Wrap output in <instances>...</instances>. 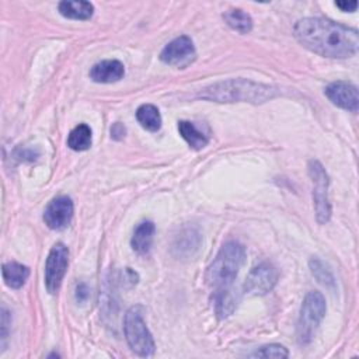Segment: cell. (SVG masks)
<instances>
[{
    "label": "cell",
    "mask_w": 359,
    "mask_h": 359,
    "mask_svg": "<svg viewBox=\"0 0 359 359\" xmlns=\"http://www.w3.org/2000/svg\"><path fill=\"white\" fill-rule=\"evenodd\" d=\"M224 21L227 22V25L230 28H233L234 31L240 32V34H247L251 31L252 28V18L248 13L240 10V8H231L227 10L223 14Z\"/></svg>",
    "instance_id": "ffe728a7"
},
{
    "label": "cell",
    "mask_w": 359,
    "mask_h": 359,
    "mask_svg": "<svg viewBox=\"0 0 359 359\" xmlns=\"http://www.w3.org/2000/svg\"><path fill=\"white\" fill-rule=\"evenodd\" d=\"M137 122L150 132H157L161 128V115L153 104H143L136 111Z\"/></svg>",
    "instance_id": "e0dca14e"
},
{
    "label": "cell",
    "mask_w": 359,
    "mask_h": 359,
    "mask_svg": "<svg viewBox=\"0 0 359 359\" xmlns=\"http://www.w3.org/2000/svg\"><path fill=\"white\" fill-rule=\"evenodd\" d=\"M324 94L334 105L351 112L358 111L359 97L356 86L346 81H334L325 87Z\"/></svg>",
    "instance_id": "8fae6325"
},
{
    "label": "cell",
    "mask_w": 359,
    "mask_h": 359,
    "mask_svg": "<svg viewBox=\"0 0 359 359\" xmlns=\"http://www.w3.org/2000/svg\"><path fill=\"white\" fill-rule=\"evenodd\" d=\"M73 202L69 196H57L52 199L43 212V222L52 230H63L73 217Z\"/></svg>",
    "instance_id": "30bf717a"
},
{
    "label": "cell",
    "mask_w": 359,
    "mask_h": 359,
    "mask_svg": "<svg viewBox=\"0 0 359 359\" xmlns=\"http://www.w3.org/2000/svg\"><path fill=\"white\" fill-rule=\"evenodd\" d=\"M309 175L313 181V202L316 217L320 224H325L331 217V205L328 199V174L317 160L309 161Z\"/></svg>",
    "instance_id": "8992f818"
},
{
    "label": "cell",
    "mask_w": 359,
    "mask_h": 359,
    "mask_svg": "<svg viewBox=\"0 0 359 359\" xmlns=\"http://www.w3.org/2000/svg\"><path fill=\"white\" fill-rule=\"evenodd\" d=\"M276 94L278 90L275 87L245 79H230L203 88L199 91L198 97L216 102L245 101L259 104L273 98Z\"/></svg>",
    "instance_id": "7a4b0ae2"
},
{
    "label": "cell",
    "mask_w": 359,
    "mask_h": 359,
    "mask_svg": "<svg viewBox=\"0 0 359 359\" xmlns=\"http://www.w3.org/2000/svg\"><path fill=\"white\" fill-rule=\"evenodd\" d=\"M125 74L123 65L116 59L101 60L90 70V79L95 83H115Z\"/></svg>",
    "instance_id": "7c38bea8"
},
{
    "label": "cell",
    "mask_w": 359,
    "mask_h": 359,
    "mask_svg": "<svg viewBox=\"0 0 359 359\" xmlns=\"http://www.w3.org/2000/svg\"><path fill=\"white\" fill-rule=\"evenodd\" d=\"M178 130L180 135L184 137V140L189 144V147L195 150H201L208 144V137L196 129V126L189 121H180L178 122Z\"/></svg>",
    "instance_id": "d6986e66"
},
{
    "label": "cell",
    "mask_w": 359,
    "mask_h": 359,
    "mask_svg": "<svg viewBox=\"0 0 359 359\" xmlns=\"http://www.w3.org/2000/svg\"><path fill=\"white\" fill-rule=\"evenodd\" d=\"M154 231H156V226L153 222L146 220V222L139 223L133 231L132 238H130V245H132L133 251H136L137 254H142V255L147 254L153 244Z\"/></svg>",
    "instance_id": "5bb4252c"
},
{
    "label": "cell",
    "mask_w": 359,
    "mask_h": 359,
    "mask_svg": "<svg viewBox=\"0 0 359 359\" xmlns=\"http://www.w3.org/2000/svg\"><path fill=\"white\" fill-rule=\"evenodd\" d=\"M11 323L10 318V313L7 311V309L3 306L1 307V352L6 349V339L8 335V324Z\"/></svg>",
    "instance_id": "603a6c76"
},
{
    "label": "cell",
    "mask_w": 359,
    "mask_h": 359,
    "mask_svg": "<svg viewBox=\"0 0 359 359\" xmlns=\"http://www.w3.org/2000/svg\"><path fill=\"white\" fill-rule=\"evenodd\" d=\"M279 278L278 269L269 262H261L254 266L244 282V292L248 294L262 296L273 289Z\"/></svg>",
    "instance_id": "ba28073f"
},
{
    "label": "cell",
    "mask_w": 359,
    "mask_h": 359,
    "mask_svg": "<svg viewBox=\"0 0 359 359\" xmlns=\"http://www.w3.org/2000/svg\"><path fill=\"white\" fill-rule=\"evenodd\" d=\"M251 356L257 358H276V359H283L289 356V352L285 346L279 344H269L262 348H259L257 352H254Z\"/></svg>",
    "instance_id": "7402d4cb"
},
{
    "label": "cell",
    "mask_w": 359,
    "mask_h": 359,
    "mask_svg": "<svg viewBox=\"0 0 359 359\" xmlns=\"http://www.w3.org/2000/svg\"><path fill=\"white\" fill-rule=\"evenodd\" d=\"M123 331H125V337L129 348L136 355L147 358L154 353L156 351L154 339L142 317V307L133 306L126 311L125 321H123Z\"/></svg>",
    "instance_id": "5b68a950"
},
{
    "label": "cell",
    "mask_w": 359,
    "mask_h": 359,
    "mask_svg": "<svg viewBox=\"0 0 359 359\" xmlns=\"http://www.w3.org/2000/svg\"><path fill=\"white\" fill-rule=\"evenodd\" d=\"M93 142L91 128L86 123H79L67 136V146L74 151H84L90 149Z\"/></svg>",
    "instance_id": "ac0fdd59"
},
{
    "label": "cell",
    "mask_w": 359,
    "mask_h": 359,
    "mask_svg": "<svg viewBox=\"0 0 359 359\" xmlns=\"http://www.w3.org/2000/svg\"><path fill=\"white\" fill-rule=\"evenodd\" d=\"M335 6L341 10V11H355L358 7L356 1H335Z\"/></svg>",
    "instance_id": "484cf974"
},
{
    "label": "cell",
    "mask_w": 359,
    "mask_h": 359,
    "mask_svg": "<svg viewBox=\"0 0 359 359\" xmlns=\"http://www.w3.org/2000/svg\"><path fill=\"white\" fill-rule=\"evenodd\" d=\"M59 13L70 20H90L94 14V6L90 1L84 0H65L57 6Z\"/></svg>",
    "instance_id": "9a60e30c"
},
{
    "label": "cell",
    "mask_w": 359,
    "mask_h": 359,
    "mask_svg": "<svg viewBox=\"0 0 359 359\" xmlns=\"http://www.w3.org/2000/svg\"><path fill=\"white\" fill-rule=\"evenodd\" d=\"M240 300V293L230 285L224 287H217L213 294V307L220 318L229 317L237 307Z\"/></svg>",
    "instance_id": "4fadbf2b"
},
{
    "label": "cell",
    "mask_w": 359,
    "mask_h": 359,
    "mask_svg": "<svg viewBox=\"0 0 359 359\" xmlns=\"http://www.w3.org/2000/svg\"><path fill=\"white\" fill-rule=\"evenodd\" d=\"M245 248L237 241L223 244L216 258L208 266L206 280L213 287L230 286L237 278V273L244 262Z\"/></svg>",
    "instance_id": "3957f363"
},
{
    "label": "cell",
    "mask_w": 359,
    "mask_h": 359,
    "mask_svg": "<svg viewBox=\"0 0 359 359\" xmlns=\"http://www.w3.org/2000/svg\"><path fill=\"white\" fill-rule=\"evenodd\" d=\"M296 39L309 50L334 59H346L359 49V34L327 18L306 17L293 28Z\"/></svg>",
    "instance_id": "6da1fadb"
},
{
    "label": "cell",
    "mask_w": 359,
    "mask_h": 359,
    "mask_svg": "<svg viewBox=\"0 0 359 359\" xmlns=\"http://www.w3.org/2000/svg\"><path fill=\"white\" fill-rule=\"evenodd\" d=\"M327 311L325 299L320 292H309L302 303L296 325V335L300 344H309L323 321Z\"/></svg>",
    "instance_id": "277c9868"
},
{
    "label": "cell",
    "mask_w": 359,
    "mask_h": 359,
    "mask_svg": "<svg viewBox=\"0 0 359 359\" xmlns=\"http://www.w3.org/2000/svg\"><path fill=\"white\" fill-rule=\"evenodd\" d=\"M88 296H90V293H88L87 285L86 283H79L77 287H76V299L79 302H84V300H87Z\"/></svg>",
    "instance_id": "d4e9b609"
},
{
    "label": "cell",
    "mask_w": 359,
    "mask_h": 359,
    "mask_svg": "<svg viewBox=\"0 0 359 359\" xmlns=\"http://www.w3.org/2000/svg\"><path fill=\"white\" fill-rule=\"evenodd\" d=\"M123 136H125V126L119 122L114 123L111 126V137L115 140H121Z\"/></svg>",
    "instance_id": "cb8c5ba5"
},
{
    "label": "cell",
    "mask_w": 359,
    "mask_h": 359,
    "mask_svg": "<svg viewBox=\"0 0 359 359\" xmlns=\"http://www.w3.org/2000/svg\"><path fill=\"white\" fill-rule=\"evenodd\" d=\"M1 275H3L4 283H6L8 287H11V289H20V287L25 283V280L28 279V276H29V268L25 266V265H22V264L10 261V262L3 264Z\"/></svg>",
    "instance_id": "2e32d148"
},
{
    "label": "cell",
    "mask_w": 359,
    "mask_h": 359,
    "mask_svg": "<svg viewBox=\"0 0 359 359\" xmlns=\"http://www.w3.org/2000/svg\"><path fill=\"white\" fill-rule=\"evenodd\" d=\"M69 264V250L63 243H56L45 262V286L49 293H56L62 285Z\"/></svg>",
    "instance_id": "52a82bcc"
},
{
    "label": "cell",
    "mask_w": 359,
    "mask_h": 359,
    "mask_svg": "<svg viewBox=\"0 0 359 359\" xmlns=\"http://www.w3.org/2000/svg\"><path fill=\"white\" fill-rule=\"evenodd\" d=\"M196 57V50L195 46L187 35H181L171 42H168L161 53H160V60L165 65L170 66H177V67H185L191 65Z\"/></svg>",
    "instance_id": "9c48e42d"
},
{
    "label": "cell",
    "mask_w": 359,
    "mask_h": 359,
    "mask_svg": "<svg viewBox=\"0 0 359 359\" xmlns=\"http://www.w3.org/2000/svg\"><path fill=\"white\" fill-rule=\"evenodd\" d=\"M310 269H311L313 276L320 283H323L324 286H328V287L334 286V276L321 259H318V258L310 259Z\"/></svg>",
    "instance_id": "44dd1931"
}]
</instances>
